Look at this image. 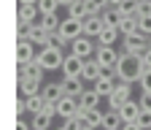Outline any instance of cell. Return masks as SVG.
<instances>
[{"instance_id":"1","label":"cell","mask_w":151,"mask_h":130,"mask_svg":"<svg viewBox=\"0 0 151 130\" xmlns=\"http://www.w3.org/2000/svg\"><path fill=\"white\" fill-rule=\"evenodd\" d=\"M143 60L138 57V54H127L122 52V57L116 62V73H119V81H127V84H135L143 79Z\"/></svg>"},{"instance_id":"2","label":"cell","mask_w":151,"mask_h":130,"mask_svg":"<svg viewBox=\"0 0 151 130\" xmlns=\"http://www.w3.org/2000/svg\"><path fill=\"white\" fill-rule=\"evenodd\" d=\"M35 60L43 65V70H57V68H62L65 54H62V49H57V46H46V49L38 52V57H35Z\"/></svg>"},{"instance_id":"3","label":"cell","mask_w":151,"mask_h":130,"mask_svg":"<svg viewBox=\"0 0 151 130\" xmlns=\"http://www.w3.org/2000/svg\"><path fill=\"white\" fill-rule=\"evenodd\" d=\"M105 100H108V108H111V111H119L127 100H132V84L119 81V84H116V89H113Z\"/></svg>"},{"instance_id":"4","label":"cell","mask_w":151,"mask_h":130,"mask_svg":"<svg viewBox=\"0 0 151 130\" xmlns=\"http://www.w3.org/2000/svg\"><path fill=\"white\" fill-rule=\"evenodd\" d=\"M94 52H97V44H92L89 35H81V38H76L70 44V54H76V57H81V60H92Z\"/></svg>"},{"instance_id":"5","label":"cell","mask_w":151,"mask_h":130,"mask_svg":"<svg viewBox=\"0 0 151 130\" xmlns=\"http://www.w3.org/2000/svg\"><path fill=\"white\" fill-rule=\"evenodd\" d=\"M122 41H124V52H127V54H138V57H143L146 49L151 46V38H146L143 33L129 35V38H122Z\"/></svg>"},{"instance_id":"6","label":"cell","mask_w":151,"mask_h":130,"mask_svg":"<svg viewBox=\"0 0 151 130\" xmlns=\"http://www.w3.org/2000/svg\"><path fill=\"white\" fill-rule=\"evenodd\" d=\"M60 35L68 41V44H73L76 38H81L84 35V22H78V19H62V25H60Z\"/></svg>"},{"instance_id":"7","label":"cell","mask_w":151,"mask_h":130,"mask_svg":"<svg viewBox=\"0 0 151 130\" xmlns=\"http://www.w3.org/2000/svg\"><path fill=\"white\" fill-rule=\"evenodd\" d=\"M60 70H62L65 79H81V73H84V60L76 57V54H65V62H62Z\"/></svg>"},{"instance_id":"8","label":"cell","mask_w":151,"mask_h":130,"mask_svg":"<svg viewBox=\"0 0 151 130\" xmlns=\"http://www.w3.org/2000/svg\"><path fill=\"white\" fill-rule=\"evenodd\" d=\"M119 57H122V54L116 52V46H100V44H97V52H94V60H97L103 68H116Z\"/></svg>"},{"instance_id":"9","label":"cell","mask_w":151,"mask_h":130,"mask_svg":"<svg viewBox=\"0 0 151 130\" xmlns=\"http://www.w3.org/2000/svg\"><path fill=\"white\" fill-rule=\"evenodd\" d=\"M81 111V106H78V98H70V95H65L60 103H57V117H62V119H73L76 114Z\"/></svg>"},{"instance_id":"10","label":"cell","mask_w":151,"mask_h":130,"mask_svg":"<svg viewBox=\"0 0 151 130\" xmlns=\"http://www.w3.org/2000/svg\"><path fill=\"white\" fill-rule=\"evenodd\" d=\"M14 57H16V65H27L32 62L38 54H35V46L30 41H16V49H14Z\"/></svg>"},{"instance_id":"11","label":"cell","mask_w":151,"mask_h":130,"mask_svg":"<svg viewBox=\"0 0 151 130\" xmlns=\"http://www.w3.org/2000/svg\"><path fill=\"white\" fill-rule=\"evenodd\" d=\"M81 79H84V81H92V84L100 81V79H103V65L94 60V57H92V60H84V73H81Z\"/></svg>"},{"instance_id":"12","label":"cell","mask_w":151,"mask_h":130,"mask_svg":"<svg viewBox=\"0 0 151 130\" xmlns=\"http://www.w3.org/2000/svg\"><path fill=\"white\" fill-rule=\"evenodd\" d=\"M41 95H43V100H46V103H60V100L65 98L62 81H51V84H46V87L41 89Z\"/></svg>"},{"instance_id":"13","label":"cell","mask_w":151,"mask_h":130,"mask_svg":"<svg viewBox=\"0 0 151 130\" xmlns=\"http://www.w3.org/2000/svg\"><path fill=\"white\" fill-rule=\"evenodd\" d=\"M49 35H51V33H46L41 25L35 22V25H30V35H27V41H30L32 46H41V49H46V46H49Z\"/></svg>"},{"instance_id":"14","label":"cell","mask_w":151,"mask_h":130,"mask_svg":"<svg viewBox=\"0 0 151 130\" xmlns=\"http://www.w3.org/2000/svg\"><path fill=\"white\" fill-rule=\"evenodd\" d=\"M105 30V25H103V16H86L84 19V35H89V38H100V33Z\"/></svg>"},{"instance_id":"15","label":"cell","mask_w":151,"mask_h":130,"mask_svg":"<svg viewBox=\"0 0 151 130\" xmlns=\"http://www.w3.org/2000/svg\"><path fill=\"white\" fill-rule=\"evenodd\" d=\"M16 89H19V95H22V98H30V95H41V81H38V79H22V81H16Z\"/></svg>"},{"instance_id":"16","label":"cell","mask_w":151,"mask_h":130,"mask_svg":"<svg viewBox=\"0 0 151 130\" xmlns=\"http://www.w3.org/2000/svg\"><path fill=\"white\" fill-rule=\"evenodd\" d=\"M140 103L138 100H127L122 108H119V117H122V122H138V117H140Z\"/></svg>"},{"instance_id":"17","label":"cell","mask_w":151,"mask_h":130,"mask_svg":"<svg viewBox=\"0 0 151 130\" xmlns=\"http://www.w3.org/2000/svg\"><path fill=\"white\" fill-rule=\"evenodd\" d=\"M16 19L19 22H27V25H35L38 19H41V11H38V6H19Z\"/></svg>"},{"instance_id":"18","label":"cell","mask_w":151,"mask_h":130,"mask_svg":"<svg viewBox=\"0 0 151 130\" xmlns=\"http://www.w3.org/2000/svg\"><path fill=\"white\" fill-rule=\"evenodd\" d=\"M119 33H122V38L138 35V33H140V22H138V16H124L122 25H119Z\"/></svg>"},{"instance_id":"19","label":"cell","mask_w":151,"mask_h":130,"mask_svg":"<svg viewBox=\"0 0 151 130\" xmlns=\"http://www.w3.org/2000/svg\"><path fill=\"white\" fill-rule=\"evenodd\" d=\"M68 16H70V19H78V22H84L86 16H92V11H89V6H86V0H76V3L68 8Z\"/></svg>"},{"instance_id":"20","label":"cell","mask_w":151,"mask_h":130,"mask_svg":"<svg viewBox=\"0 0 151 130\" xmlns=\"http://www.w3.org/2000/svg\"><path fill=\"white\" fill-rule=\"evenodd\" d=\"M62 89H65V95H70V98H81V92L86 87H84V79H62Z\"/></svg>"},{"instance_id":"21","label":"cell","mask_w":151,"mask_h":130,"mask_svg":"<svg viewBox=\"0 0 151 130\" xmlns=\"http://www.w3.org/2000/svg\"><path fill=\"white\" fill-rule=\"evenodd\" d=\"M78 106H81L84 111L97 108V106H100V95H97L94 89H84V92H81V98H78Z\"/></svg>"},{"instance_id":"22","label":"cell","mask_w":151,"mask_h":130,"mask_svg":"<svg viewBox=\"0 0 151 130\" xmlns=\"http://www.w3.org/2000/svg\"><path fill=\"white\" fill-rule=\"evenodd\" d=\"M124 122H122V117H119V111H103V130H119Z\"/></svg>"},{"instance_id":"23","label":"cell","mask_w":151,"mask_h":130,"mask_svg":"<svg viewBox=\"0 0 151 130\" xmlns=\"http://www.w3.org/2000/svg\"><path fill=\"white\" fill-rule=\"evenodd\" d=\"M38 25H41L46 33H57V30H60V25H62V19H60L57 14H43L41 19H38Z\"/></svg>"},{"instance_id":"24","label":"cell","mask_w":151,"mask_h":130,"mask_svg":"<svg viewBox=\"0 0 151 130\" xmlns=\"http://www.w3.org/2000/svg\"><path fill=\"white\" fill-rule=\"evenodd\" d=\"M119 27H105L103 33H100V38H97V44L100 46H116V41H119Z\"/></svg>"},{"instance_id":"25","label":"cell","mask_w":151,"mask_h":130,"mask_svg":"<svg viewBox=\"0 0 151 130\" xmlns=\"http://www.w3.org/2000/svg\"><path fill=\"white\" fill-rule=\"evenodd\" d=\"M84 125H89V127H94V130H103V111H100V108L84 111Z\"/></svg>"},{"instance_id":"26","label":"cell","mask_w":151,"mask_h":130,"mask_svg":"<svg viewBox=\"0 0 151 130\" xmlns=\"http://www.w3.org/2000/svg\"><path fill=\"white\" fill-rule=\"evenodd\" d=\"M116 8L122 11V16H138L140 14V0H122Z\"/></svg>"},{"instance_id":"27","label":"cell","mask_w":151,"mask_h":130,"mask_svg":"<svg viewBox=\"0 0 151 130\" xmlns=\"http://www.w3.org/2000/svg\"><path fill=\"white\" fill-rule=\"evenodd\" d=\"M122 19H124V16H122L119 8H108V11L103 14V25H105V27H119Z\"/></svg>"},{"instance_id":"28","label":"cell","mask_w":151,"mask_h":130,"mask_svg":"<svg viewBox=\"0 0 151 130\" xmlns=\"http://www.w3.org/2000/svg\"><path fill=\"white\" fill-rule=\"evenodd\" d=\"M51 114H46V111H41V114L32 117V130H51Z\"/></svg>"},{"instance_id":"29","label":"cell","mask_w":151,"mask_h":130,"mask_svg":"<svg viewBox=\"0 0 151 130\" xmlns=\"http://www.w3.org/2000/svg\"><path fill=\"white\" fill-rule=\"evenodd\" d=\"M27 100V111L35 117V114H41L43 111V106H46V100H43V95H30V98H24Z\"/></svg>"},{"instance_id":"30","label":"cell","mask_w":151,"mask_h":130,"mask_svg":"<svg viewBox=\"0 0 151 130\" xmlns=\"http://www.w3.org/2000/svg\"><path fill=\"white\" fill-rule=\"evenodd\" d=\"M86 6H89V11H92L94 16H103V14L111 8V0H86Z\"/></svg>"},{"instance_id":"31","label":"cell","mask_w":151,"mask_h":130,"mask_svg":"<svg viewBox=\"0 0 151 130\" xmlns=\"http://www.w3.org/2000/svg\"><path fill=\"white\" fill-rule=\"evenodd\" d=\"M43 65L41 62H38V60H32V62H27V76L30 79H38V81H43Z\"/></svg>"},{"instance_id":"32","label":"cell","mask_w":151,"mask_h":130,"mask_svg":"<svg viewBox=\"0 0 151 130\" xmlns=\"http://www.w3.org/2000/svg\"><path fill=\"white\" fill-rule=\"evenodd\" d=\"M57 8H60V0H38V11L43 14H57Z\"/></svg>"},{"instance_id":"33","label":"cell","mask_w":151,"mask_h":130,"mask_svg":"<svg viewBox=\"0 0 151 130\" xmlns=\"http://www.w3.org/2000/svg\"><path fill=\"white\" fill-rule=\"evenodd\" d=\"M138 84H140V92H151V68L143 70V79H140Z\"/></svg>"},{"instance_id":"34","label":"cell","mask_w":151,"mask_h":130,"mask_svg":"<svg viewBox=\"0 0 151 130\" xmlns=\"http://www.w3.org/2000/svg\"><path fill=\"white\" fill-rule=\"evenodd\" d=\"M138 22H140V33L151 38V16H138Z\"/></svg>"},{"instance_id":"35","label":"cell","mask_w":151,"mask_h":130,"mask_svg":"<svg viewBox=\"0 0 151 130\" xmlns=\"http://www.w3.org/2000/svg\"><path fill=\"white\" fill-rule=\"evenodd\" d=\"M14 108H16V119H22V117L27 114V100H24L22 95H19V98H16V106H14Z\"/></svg>"},{"instance_id":"36","label":"cell","mask_w":151,"mask_h":130,"mask_svg":"<svg viewBox=\"0 0 151 130\" xmlns=\"http://www.w3.org/2000/svg\"><path fill=\"white\" fill-rule=\"evenodd\" d=\"M138 125L143 130H151V111H140V117H138Z\"/></svg>"},{"instance_id":"37","label":"cell","mask_w":151,"mask_h":130,"mask_svg":"<svg viewBox=\"0 0 151 130\" xmlns=\"http://www.w3.org/2000/svg\"><path fill=\"white\" fill-rule=\"evenodd\" d=\"M138 103H140V108H143V111H151V92H140Z\"/></svg>"},{"instance_id":"38","label":"cell","mask_w":151,"mask_h":130,"mask_svg":"<svg viewBox=\"0 0 151 130\" xmlns=\"http://www.w3.org/2000/svg\"><path fill=\"white\" fill-rule=\"evenodd\" d=\"M138 16H151V0H140V14Z\"/></svg>"},{"instance_id":"39","label":"cell","mask_w":151,"mask_h":130,"mask_svg":"<svg viewBox=\"0 0 151 130\" xmlns=\"http://www.w3.org/2000/svg\"><path fill=\"white\" fill-rule=\"evenodd\" d=\"M14 130H32V122H24V117H22V119H16Z\"/></svg>"},{"instance_id":"40","label":"cell","mask_w":151,"mask_h":130,"mask_svg":"<svg viewBox=\"0 0 151 130\" xmlns=\"http://www.w3.org/2000/svg\"><path fill=\"white\" fill-rule=\"evenodd\" d=\"M119 130H143V127H140L138 122H124V125H122Z\"/></svg>"},{"instance_id":"41","label":"cell","mask_w":151,"mask_h":130,"mask_svg":"<svg viewBox=\"0 0 151 130\" xmlns=\"http://www.w3.org/2000/svg\"><path fill=\"white\" fill-rule=\"evenodd\" d=\"M140 60H143V68H151V46L146 49V54H143Z\"/></svg>"},{"instance_id":"42","label":"cell","mask_w":151,"mask_h":130,"mask_svg":"<svg viewBox=\"0 0 151 130\" xmlns=\"http://www.w3.org/2000/svg\"><path fill=\"white\" fill-rule=\"evenodd\" d=\"M19 6H38V0H19Z\"/></svg>"},{"instance_id":"43","label":"cell","mask_w":151,"mask_h":130,"mask_svg":"<svg viewBox=\"0 0 151 130\" xmlns=\"http://www.w3.org/2000/svg\"><path fill=\"white\" fill-rule=\"evenodd\" d=\"M73 3H76V0H60V6H65V8H70Z\"/></svg>"},{"instance_id":"44","label":"cell","mask_w":151,"mask_h":130,"mask_svg":"<svg viewBox=\"0 0 151 130\" xmlns=\"http://www.w3.org/2000/svg\"><path fill=\"white\" fill-rule=\"evenodd\" d=\"M81 130H94V127H89V125H81Z\"/></svg>"},{"instance_id":"45","label":"cell","mask_w":151,"mask_h":130,"mask_svg":"<svg viewBox=\"0 0 151 130\" xmlns=\"http://www.w3.org/2000/svg\"><path fill=\"white\" fill-rule=\"evenodd\" d=\"M57 130H70V127H68V125H62V127H57Z\"/></svg>"}]
</instances>
